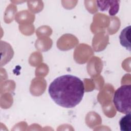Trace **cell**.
Returning <instances> with one entry per match:
<instances>
[{
  "instance_id": "3957f363",
  "label": "cell",
  "mask_w": 131,
  "mask_h": 131,
  "mask_svg": "<svg viewBox=\"0 0 131 131\" xmlns=\"http://www.w3.org/2000/svg\"><path fill=\"white\" fill-rule=\"evenodd\" d=\"M118 1H97L96 4L101 11H108L111 16L115 15L119 9Z\"/></svg>"
},
{
  "instance_id": "277c9868",
  "label": "cell",
  "mask_w": 131,
  "mask_h": 131,
  "mask_svg": "<svg viewBox=\"0 0 131 131\" xmlns=\"http://www.w3.org/2000/svg\"><path fill=\"white\" fill-rule=\"evenodd\" d=\"M130 26H128L124 28L119 35L120 44L125 47L129 51H130Z\"/></svg>"
},
{
  "instance_id": "5b68a950",
  "label": "cell",
  "mask_w": 131,
  "mask_h": 131,
  "mask_svg": "<svg viewBox=\"0 0 131 131\" xmlns=\"http://www.w3.org/2000/svg\"><path fill=\"white\" fill-rule=\"evenodd\" d=\"M119 121L120 130L121 131H131V117L130 113L125 114Z\"/></svg>"
},
{
  "instance_id": "6da1fadb",
  "label": "cell",
  "mask_w": 131,
  "mask_h": 131,
  "mask_svg": "<svg viewBox=\"0 0 131 131\" xmlns=\"http://www.w3.org/2000/svg\"><path fill=\"white\" fill-rule=\"evenodd\" d=\"M48 92L57 104L63 107L72 108L82 100L84 86L78 77L64 75L57 77L50 83Z\"/></svg>"
},
{
  "instance_id": "7a4b0ae2",
  "label": "cell",
  "mask_w": 131,
  "mask_h": 131,
  "mask_svg": "<svg viewBox=\"0 0 131 131\" xmlns=\"http://www.w3.org/2000/svg\"><path fill=\"white\" fill-rule=\"evenodd\" d=\"M130 84L122 85L116 90L113 101L117 111L124 114L130 113Z\"/></svg>"
}]
</instances>
